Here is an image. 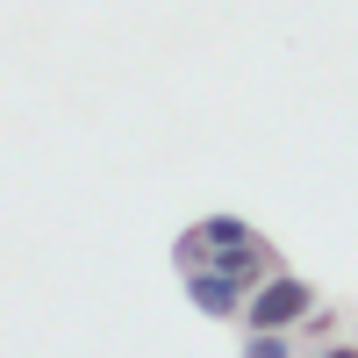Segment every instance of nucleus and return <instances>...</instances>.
Masks as SVG:
<instances>
[{
  "mask_svg": "<svg viewBox=\"0 0 358 358\" xmlns=\"http://www.w3.org/2000/svg\"><path fill=\"white\" fill-rule=\"evenodd\" d=\"M308 308H315V287L308 280H294V273H265L258 287H251V301H244V330H294V322H308Z\"/></svg>",
  "mask_w": 358,
  "mask_h": 358,
  "instance_id": "nucleus-1",
  "label": "nucleus"
},
{
  "mask_svg": "<svg viewBox=\"0 0 358 358\" xmlns=\"http://www.w3.org/2000/svg\"><path fill=\"white\" fill-rule=\"evenodd\" d=\"M179 280H187V301L201 315H215V322L244 315V301H251V280H236L229 265H194V273H179Z\"/></svg>",
  "mask_w": 358,
  "mask_h": 358,
  "instance_id": "nucleus-2",
  "label": "nucleus"
},
{
  "mask_svg": "<svg viewBox=\"0 0 358 358\" xmlns=\"http://www.w3.org/2000/svg\"><path fill=\"white\" fill-rule=\"evenodd\" d=\"M201 236H208V258H222V251H251V244H265V236L244 222V215H208V222H194Z\"/></svg>",
  "mask_w": 358,
  "mask_h": 358,
  "instance_id": "nucleus-3",
  "label": "nucleus"
},
{
  "mask_svg": "<svg viewBox=\"0 0 358 358\" xmlns=\"http://www.w3.org/2000/svg\"><path fill=\"white\" fill-rule=\"evenodd\" d=\"M244 351H251V358H287V351H294V330H251Z\"/></svg>",
  "mask_w": 358,
  "mask_h": 358,
  "instance_id": "nucleus-4",
  "label": "nucleus"
},
{
  "mask_svg": "<svg viewBox=\"0 0 358 358\" xmlns=\"http://www.w3.org/2000/svg\"><path fill=\"white\" fill-rule=\"evenodd\" d=\"M172 265H179V273H194V265H208V236H201V229H187V236L172 244Z\"/></svg>",
  "mask_w": 358,
  "mask_h": 358,
  "instance_id": "nucleus-5",
  "label": "nucleus"
}]
</instances>
